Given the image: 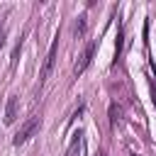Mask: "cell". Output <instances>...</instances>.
Returning <instances> with one entry per match:
<instances>
[{
    "label": "cell",
    "mask_w": 156,
    "mask_h": 156,
    "mask_svg": "<svg viewBox=\"0 0 156 156\" xmlns=\"http://www.w3.org/2000/svg\"><path fill=\"white\" fill-rule=\"evenodd\" d=\"M85 20H88L85 15H80V17H78V22H76V27H73V29H76V34H83V32H85Z\"/></svg>",
    "instance_id": "cell-7"
},
{
    "label": "cell",
    "mask_w": 156,
    "mask_h": 156,
    "mask_svg": "<svg viewBox=\"0 0 156 156\" xmlns=\"http://www.w3.org/2000/svg\"><path fill=\"white\" fill-rule=\"evenodd\" d=\"M2 39H5V34H2V32H0V46H2Z\"/></svg>",
    "instance_id": "cell-8"
},
{
    "label": "cell",
    "mask_w": 156,
    "mask_h": 156,
    "mask_svg": "<svg viewBox=\"0 0 156 156\" xmlns=\"http://www.w3.org/2000/svg\"><path fill=\"white\" fill-rule=\"evenodd\" d=\"M95 156H107V154H105V151H98V154H95Z\"/></svg>",
    "instance_id": "cell-9"
},
{
    "label": "cell",
    "mask_w": 156,
    "mask_h": 156,
    "mask_svg": "<svg viewBox=\"0 0 156 156\" xmlns=\"http://www.w3.org/2000/svg\"><path fill=\"white\" fill-rule=\"evenodd\" d=\"M122 115H124V112H122V107L112 102V105H110V124H112V127H117V124L122 122Z\"/></svg>",
    "instance_id": "cell-5"
},
{
    "label": "cell",
    "mask_w": 156,
    "mask_h": 156,
    "mask_svg": "<svg viewBox=\"0 0 156 156\" xmlns=\"http://www.w3.org/2000/svg\"><path fill=\"white\" fill-rule=\"evenodd\" d=\"M56 49H58V34H56V39L51 41V46H49V54H46V61H44V68H41V83L49 78V73H51V68H54V61H56Z\"/></svg>",
    "instance_id": "cell-2"
},
{
    "label": "cell",
    "mask_w": 156,
    "mask_h": 156,
    "mask_svg": "<svg viewBox=\"0 0 156 156\" xmlns=\"http://www.w3.org/2000/svg\"><path fill=\"white\" fill-rule=\"evenodd\" d=\"M93 54H95V41H90V44L85 46V51L80 54L78 63H76V68H73V73H76V76H78V73H83V71L88 68V63L93 61Z\"/></svg>",
    "instance_id": "cell-3"
},
{
    "label": "cell",
    "mask_w": 156,
    "mask_h": 156,
    "mask_svg": "<svg viewBox=\"0 0 156 156\" xmlns=\"http://www.w3.org/2000/svg\"><path fill=\"white\" fill-rule=\"evenodd\" d=\"M39 124H41V119H39V117H29V119H27V122L20 127V132L12 136V144H15V146L24 144V141H27V139H29V136H32V134L39 129Z\"/></svg>",
    "instance_id": "cell-1"
},
{
    "label": "cell",
    "mask_w": 156,
    "mask_h": 156,
    "mask_svg": "<svg viewBox=\"0 0 156 156\" xmlns=\"http://www.w3.org/2000/svg\"><path fill=\"white\" fill-rule=\"evenodd\" d=\"M78 154H80V132H78V134H73V141H71V146H68L66 156H78Z\"/></svg>",
    "instance_id": "cell-6"
},
{
    "label": "cell",
    "mask_w": 156,
    "mask_h": 156,
    "mask_svg": "<svg viewBox=\"0 0 156 156\" xmlns=\"http://www.w3.org/2000/svg\"><path fill=\"white\" fill-rule=\"evenodd\" d=\"M17 107H20L17 95H10L7 98V107H5V124H12L17 119Z\"/></svg>",
    "instance_id": "cell-4"
}]
</instances>
